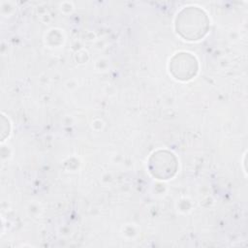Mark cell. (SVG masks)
I'll return each mask as SVG.
<instances>
[{
    "instance_id": "6da1fadb",
    "label": "cell",
    "mask_w": 248,
    "mask_h": 248,
    "mask_svg": "<svg viewBox=\"0 0 248 248\" xmlns=\"http://www.w3.org/2000/svg\"><path fill=\"white\" fill-rule=\"evenodd\" d=\"M177 32L188 40H198L207 30V21L202 11L187 9L177 17Z\"/></svg>"
},
{
    "instance_id": "7a4b0ae2",
    "label": "cell",
    "mask_w": 248,
    "mask_h": 248,
    "mask_svg": "<svg viewBox=\"0 0 248 248\" xmlns=\"http://www.w3.org/2000/svg\"><path fill=\"white\" fill-rule=\"evenodd\" d=\"M171 71L176 78H191L197 71V61L189 53H179L171 61Z\"/></svg>"
}]
</instances>
